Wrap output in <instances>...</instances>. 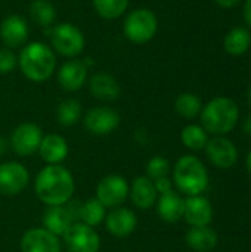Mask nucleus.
I'll return each instance as SVG.
<instances>
[{"mask_svg": "<svg viewBox=\"0 0 251 252\" xmlns=\"http://www.w3.org/2000/svg\"><path fill=\"white\" fill-rule=\"evenodd\" d=\"M34 190L37 198L46 205H62L72 198V174L59 164H49L37 174Z\"/></svg>", "mask_w": 251, "mask_h": 252, "instance_id": "nucleus-1", "label": "nucleus"}, {"mask_svg": "<svg viewBox=\"0 0 251 252\" xmlns=\"http://www.w3.org/2000/svg\"><path fill=\"white\" fill-rule=\"evenodd\" d=\"M201 124L207 133L225 136L231 133L240 121L238 105L226 96L213 97L201 109Z\"/></svg>", "mask_w": 251, "mask_h": 252, "instance_id": "nucleus-2", "label": "nucleus"}, {"mask_svg": "<svg viewBox=\"0 0 251 252\" xmlns=\"http://www.w3.org/2000/svg\"><path fill=\"white\" fill-rule=\"evenodd\" d=\"M19 68L22 74L36 83L46 81L55 71L56 58L53 50L40 41H34L27 44L18 58Z\"/></svg>", "mask_w": 251, "mask_h": 252, "instance_id": "nucleus-3", "label": "nucleus"}, {"mask_svg": "<svg viewBox=\"0 0 251 252\" xmlns=\"http://www.w3.org/2000/svg\"><path fill=\"white\" fill-rule=\"evenodd\" d=\"M173 183L186 196L201 195L209 186V173L203 161L194 155H183L173 168Z\"/></svg>", "mask_w": 251, "mask_h": 252, "instance_id": "nucleus-4", "label": "nucleus"}, {"mask_svg": "<svg viewBox=\"0 0 251 252\" xmlns=\"http://www.w3.org/2000/svg\"><path fill=\"white\" fill-rule=\"evenodd\" d=\"M158 30V21L152 10L141 7L132 10L123 25L124 35L129 41L135 44L148 43Z\"/></svg>", "mask_w": 251, "mask_h": 252, "instance_id": "nucleus-5", "label": "nucleus"}, {"mask_svg": "<svg viewBox=\"0 0 251 252\" xmlns=\"http://www.w3.org/2000/svg\"><path fill=\"white\" fill-rule=\"evenodd\" d=\"M53 49L67 58L78 56L84 49V35L83 32L70 22H62L55 25L47 31Z\"/></svg>", "mask_w": 251, "mask_h": 252, "instance_id": "nucleus-6", "label": "nucleus"}, {"mask_svg": "<svg viewBox=\"0 0 251 252\" xmlns=\"http://www.w3.org/2000/svg\"><path fill=\"white\" fill-rule=\"evenodd\" d=\"M80 201H68L62 205H47L43 214V226L53 235H62L71 224L80 221Z\"/></svg>", "mask_w": 251, "mask_h": 252, "instance_id": "nucleus-7", "label": "nucleus"}, {"mask_svg": "<svg viewBox=\"0 0 251 252\" xmlns=\"http://www.w3.org/2000/svg\"><path fill=\"white\" fill-rule=\"evenodd\" d=\"M64 244L70 252H98L101 239L96 230L84 223L71 224L64 233Z\"/></svg>", "mask_w": 251, "mask_h": 252, "instance_id": "nucleus-8", "label": "nucleus"}, {"mask_svg": "<svg viewBox=\"0 0 251 252\" xmlns=\"http://www.w3.org/2000/svg\"><path fill=\"white\" fill-rule=\"evenodd\" d=\"M130 188L124 177L112 174L104 177L96 186V199L105 208H118L129 196Z\"/></svg>", "mask_w": 251, "mask_h": 252, "instance_id": "nucleus-9", "label": "nucleus"}, {"mask_svg": "<svg viewBox=\"0 0 251 252\" xmlns=\"http://www.w3.org/2000/svg\"><path fill=\"white\" fill-rule=\"evenodd\" d=\"M204 151L209 161L220 170H229L238 161V149L235 143L225 136H215L213 139H209Z\"/></svg>", "mask_w": 251, "mask_h": 252, "instance_id": "nucleus-10", "label": "nucleus"}, {"mask_svg": "<svg viewBox=\"0 0 251 252\" xmlns=\"http://www.w3.org/2000/svg\"><path fill=\"white\" fill-rule=\"evenodd\" d=\"M41 140V128L34 123H24L13 130L10 136V146L18 155L27 157L38 151Z\"/></svg>", "mask_w": 251, "mask_h": 252, "instance_id": "nucleus-11", "label": "nucleus"}, {"mask_svg": "<svg viewBox=\"0 0 251 252\" xmlns=\"http://www.w3.org/2000/svg\"><path fill=\"white\" fill-rule=\"evenodd\" d=\"M30 180L28 170L19 162H4L0 165V195L13 196L21 193Z\"/></svg>", "mask_w": 251, "mask_h": 252, "instance_id": "nucleus-12", "label": "nucleus"}, {"mask_svg": "<svg viewBox=\"0 0 251 252\" xmlns=\"http://www.w3.org/2000/svg\"><path fill=\"white\" fill-rule=\"evenodd\" d=\"M120 124V115L115 109L108 106H96L86 112L84 127L89 133L104 136L114 131Z\"/></svg>", "mask_w": 251, "mask_h": 252, "instance_id": "nucleus-13", "label": "nucleus"}, {"mask_svg": "<svg viewBox=\"0 0 251 252\" xmlns=\"http://www.w3.org/2000/svg\"><path fill=\"white\" fill-rule=\"evenodd\" d=\"M22 252H61L58 236L47 229H30L21 238Z\"/></svg>", "mask_w": 251, "mask_h": 252, "instance_id": "nucleus-14", "label": "nucleus"}, {"mask_svg": "<svg viewBox=\"0 0 251 252\" xmlns=\"http://www.w3.org/2000/svg\"><path fill=\"white\" fill-rule=\"evenodd\" d=\"M183 219L191 227L209 226L213 220V207L210 201L203 195L188 196V199H185Z\"/></svg>", "mask_w": 251, "mask_h": 252, "instance_id": "nucleus-15", "label": "nucleus"}, {"mask_svg": "<svg viewBox=\"0 0 251 252\" xmlns=\"http://www.w3.org/2000/svg\"><path fill=\"white\" fill-rule=\"evenodd\" d=\"M0 38L7 47H19L28 38V25L19 15H9L0 24Z\"/></svg>", "mask_w": 251, "mask_h": 252, "instance_id": "nucleus-16", "label": "nucleus"}, {"mask_svg": "<svg viewBox=\"0 0 251 252\" xmlns=\"http://www.w3.org/2000/svg\"><path fill=\"white\" fill-rule=\"evenodd\" d=\"M87 78V66L83 61L71 59L65 62L58 72V83L67 92H77Z\"/></svg>", "mask_w": 251, "mask_h": 252, "instance_id": "nucleus-17", "label": "nucleus"}, {"mask_svg": "<svg viewBox=\"0 0 251 252\" xmlns=\"http://www.w3.org/2000/svg\"><path fill=\"white\" fill-rule=\"evenodd\" d=\"M90 93L104 102H114L120 96V84L115 77L108 72H98L89 81Z\"/></svg>", "mask_w": 251, "mask_h": 252, "instance_id": "nucleus-18", "label": "nucleus"}, {"mask_svg": "<svg viewBox=\"0 0 251 252\" xmlns=\"http://www.w3.org/2000/svg\"><path fill=\"white\" fill-rule=\"evenodd\" d=\"M107 219V229L111 235L117 238H123L130 235L138 224L136 216L132 210L129 208H115L108 214Z\"/></svg>", "mask_w": 251, "mask_h": 252, "instance_id": "nucleus-19", "label": "nucleus"}, {"mask_svg": "<svg viewBox=\"0 0 251 252\" xmlns=\"http://www.w3.org/2000/svg\"><path fill=\"white\" fill-rule=\"evenodd\" d=\"M157 195H158V192L155 189L154 182L151 179H148L146 176H139L133 180L130 198H132V202L138 208L149 210L155 204Z\"/></svg>", "mask_w": 251, "mask_h": 252, "instance_id": "nucleus-20", "label": "nucleus"}, {"mask_svg": "<svg viewBox=\"0 0 251 252\" xmlns=\"http://www.w3.org/2000/svg\"><path fill=\"white\" fill-rule=\"evenodd\" d=\"M158 216L161 220L167 223H176L183 217L185 210V199L175 190H170L167 193H163L158 199Z\"/></svg>", "mask_w": 251, "mask_h": 252, "instance_id": "nucleus-21", "label": "nucleus"}, {"mask_svg": "<svg viewBox=\"0 0 251 252\" xmlns=\"http://www.w3.org/2000/svg\"><path fill=\"white\" fill-rule=\"evenodd\" d=\"M38 152L43 161H46L47 164H59L68 155V145L65 139L59 134H47L43 137Z\"/></svg>", "mask_w": 251, "mask_h": 252, "instance_id": "nucleus-22", "label": "nucleus"}, {"mask_svg": "<svg viewBox=\"0 0 251 252\" xmlns=\"http://www.w3.org/2000/svg\"><path fill=\"white\" fill-rule=\"evenodd\" d=\"M186 245L197 252L213 251L217 245V233L210 226L191 227L186 233Z\"/></svg>", "mask_w": 251, "mask_h": 252, "instance_id": "nucleus-23", "label": "nucleus"}, {"mask_svg": "<svg viewBox=\"0 0 251 252\" xmlns=\"http://www.w3.org/2000/svg\"><path fill=\"white\" fill-rule=\"evenodd\" d=\"M251 46V35L247 28L244 27H235L232 28L225 40H223V47L225 50L232 55V56H241L244 55Z\"/></svg>", "mask_w": 251, "mask_h": 252, "instance_id": "nucleus-24", "label": "nucleus"}, {"mask_svg": "<svg viewBox=\"0 0 251 252\" xmlns=\"http://www.w3.org/2000/svg\"><path fill=\"white\" fill-rule=\"evenodd\" d=\"M175 109L176 112L186 118V120H192L195 117H198L201 114V109H203V103H201V99L194 94V93H182L176 97V102H175Z\"/></svg>", "mask_w": 251, "mask_h": 252, "instance_id": "nucleus-25", "label": "nucleus"}, {"mask_svg": "<svg viewBox=\"0 0 251 252\" xmlns=\"http://www.w3.org/2000/svg\"><path fill=\"white\" fill-rule=\"evenodd\" d=\"M182 143L191 151H203L209 142V133L203 126L189 124L180 133Z\"/></svg>", "mask_w": 251, "mask_h": 252, "instance_id": "nucleus-26", "label": "nucleus"}, {"mask_svg": "<svg viewBox=\"0 0 251 252\" xmlns=\"http://www.w3.org/2000/svg\"><path fill=\"white\" fill-rule=\"evenodd\" d=\"M81 105L75 99H68L64 100L58 105L56 108V120L61 126L64 127H71L78 123L81 118Z\"/></svg>", "mask_w": 251, "mask_h": 252, "instance_id": "nucleus-27", "label": "nucleus"}, {"mask_svg": "<svg viewBox=\"0 0 251 252\" xmlns=\"http://www.w3.org/2000/svg\"><path fill=\"white\" fill-rule=\"evenodd\" d=\"M105 219V207L96 199L92 198L86 202H81L80 207V223H84L90 227L101 224Z\"/></svg>", "mask_w": 251, "mask_h": 252, "instance_id": "nucleus-28", "label": "nucleus"}, {"mask_svg": "<svg viewBox=\"0 0 251 252\" xmlns=\"http://www.w3.org/2000/svg\"><path fill=\"white\" fill-rule=\"evenodd\" d=\"M30 15L33 21L41 27H49L56 19V9L49 0H33L30 4Z\"/></svg>", "mask_w": 251, "mask_h": 252, "instance_id": "nucleus-29", "label": "nucleus"}, {"mask_svg": "<svg viewBox=\"0 0 251 252\" xmlns=\"http://www.w3.org/2000/svg\"><path fill=\"white\" fill-rule=\"evenodd\" d=\"M129 6V0H93V7L105 19L120 18Z\"/></svg>", "mask_w": 251, "mask_h": 252, "instance_id": "nucleus-30", "label": "nucleus"}, {"mask_svg": "<svg viewBox=\"0 0 251 252\" xmlns=\"http://www.w3.org/2000/svg\"><path fill=\"white\" fill-rule=\"evenodd\" d=\"M169 171H170V164L163 157H154L146 165V174H148L146 177L151 179L152 182L169 176Z\"/></svg>", "mask_w": 251, "mask_h": 252, "instance_id": "nucleus-31", "label": "nucleus"}, {"mask_svg": "<svg viewBox=\"0 0 251 252\" xmlns=\"http://www.w3.org/2000/svg\"><path fill=\"white\" fill-rule=\"evenodd\" d=\"M16 65V56L9 49H0V74L10 72Z\"/></svg>", "mask_w": 251, "mask_h": 252, "instance_id": "nucleus-32", "label": "nucleus"}, {"mask_svg": "<svg viewBox=\"0 0 251 252\" xmlns=\"http://www.w3.org/2000/svg\"><path fill=\"white\" fill-rule=\"evenodd\" d=\"M154 185H155V189H157V192H158L160 195H163V193H167V192L173 190V182L169 179V176H166V177H161V179L155 180V182H154Z\"/></svg>", "mask_w": 251, "mask_h": 252, "instance_id": "nucleus-33", "label": "nucleus"}, {"mask_svg": "<svg viewBox=\"0 0 251 252\" xmlns=\"http://www.w3.org/2000/svg\"><path fill=\"white\" fill-rule=\"evenodd\" d=\"M217 3V6H220L222 9H232L235 6H238L243 0H215Z\"/></svg>", "mask_w": 251, "mask_h": 252, "instance_id": "nucleus-34", "label": "nucleus"}, {"mask_svg": "<svg viewBox=\"0 0 251 252\" xmlns=\"http://www.w3.org/2000/svg\"><path fill=\"white\" fill-rule=\"evenodd\" d=\"M243 15H244V19H246V22L249 24L251 27V0H246V3H244V12H243Z\"/></svg>", "mask_w": 251, "mask_h": 252, "instance_id": "nucleus-35", "label": "nucleus"}, {"mask_svg": "<svg viewBox=\"0 0 251 252\" xmlns=\"http://www.w3.org/2000/svg\"><path fill=\"white\" fill-rule=\"evenodd\" d=\"M243 131L247 133L249 136H251V114L244 120V123H243Z\"/></svg>", "mask_w": 251, "mask_h": 252, "instance_id": "nucleus-36", "label": "nucleus"}, {"mask_svg": "<svg viewBox=\"0 0 251 252\" xmlns=\"http://www.w3.org/2000/svg\"><path fill=\"white\" fill-rule=\"evenodd\" d=\"M7 146H9V145H7V142H6L3 137H0V157H1V155H4V154L7 152Z\"/></svg>", "mask_w": 251, "mask_h": 252, "instance_id": "nucleus-37", "label": "nucleus"}, {"mask_svg": "<svg viewBox=\"0 0 251 252\" xmlns=\"http://www.w3.org/2000/svg\"><path fill=\"white\" fill-rule=\"evenodd\" d=\"M246 165H247V170H249V173L251 174V151L249 152V155H247V159H246Z\"/></svg>", "mask_w": 251, "mask_h": 252, "instance_id": "nucleus-38", "label": "nucleus"}, {"mask_svg": "<svg viewBox=\"0 0 251 252\" xmlns=\"http://www.w3.org/2000/svg\"><path fill=\"white\" fill-rule=\"evenodd\" d=\"M247 99H249V103H250L251 106V84L250 87H249V92H247Z\"/></svg>", "mask_w": 251, "mask_h": 252, "instance_id": "nucleus-39", "label": "nucleus"}]
</instances>
